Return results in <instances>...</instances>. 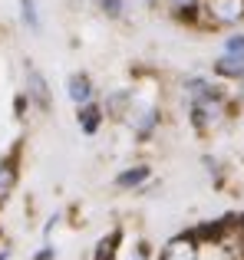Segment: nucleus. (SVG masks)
Segmentation results:
<instances>
[{"mask_svg": "<svg viewBox=\"0 0 244 260\" xmlns=\"http://www.w3.org/2000/svg\"><path fill=\"white\" fill-rule=\"evenodd\" d=\"M225 50H228V53H244V33H234V37L228 40Z\"/></svg>", "mask_w": 244, "mask_h": 260, "instance_id": "13", "label": "nucleus"}, {"mask_svg": "<svg viewBox=\"0 0 244 260\" xmlns=\"http://www.w3.org/2000/svg\"><path fill=\"white\" fill-rule=\"evenodd\" d=\"M26 95H30L40 109H50V89H46V79L40 76L33 66H26Z\"/></svg>", "mask_w": 244, "mask_h": 260, "instance_id": "4", "label": "nucleus"}, {"mask_svg": "<svg viewBox=\"0 0 244 260\" xmlns=\"http://www.w3.org/2000/svg\"><path fill=\"white\" fill-rule=\"evenodd\" d=\"M70 99L76 102V106H83V102H89L93 99V83H89V76H83V73H79V76H70Z\"/></svg>", "mask_w": 244, "mask_h": 260, "instance_id": "7", "label": "nucleus"}, {"mask_svg": "<svg viewBox=\"0 0 244 260\" xmlns=\"http://www.w3.org/2000/svg\"><path fill=\"white\" fill-rule=\"evenodd\" d=\"M99 122H103V109L96 106V102H83V106H79V125H83V132L86 135H93L99 128Z\"/></svg>", "mask_w": 244, "mask_h": 260, "instance_id": "6", "label": "nucleus"}, {"mask_svg": "<svg viewBox=\"0 0 244 260\" xmlns=\"http://www.w3.org/2000/svg\"><path fill=\"white\" fill-rule=\"evenodd\" d=\"M165 4L172 7L178 17H195V13H198V4H201V0H165Z\"/></svg>", "mask_w": 244, "mask_h": 260, "instance_id": "10", "label": "nucleus"}, {"mask_svg": "<svg viewBox=\"0 0 244 260\" xmlns=\"http://www.w3.org/2000/svg\"><path fill=\"white\" fill-rule=\"evenodd\" d=\"M145 178H148V168L139 165V168H132V172H122L116 178V184H119V188H135V184H142Z\"/></svg>", "mask_w": 244, "mask_h": 260, "instance_id": "9", "label": "nucleus"}, {"mask_svg": "<svg viewBox=\"0 0 244 260\" xmlns=\"http://www.w3.org/2000/svg\"><path fill=\"white\" fill-rule=\"evenodd\" d=\"M159 260H198V244L192 237H175V241L165 244Z\"/></svg>", "mask_w": 244, "mask_h": 260, "instance_id": "3", "label": "nucleus"}, {"mask_svg": "<svg viewBox=\"0 0 244 260\" xmlns=\"http://www.w3.org/2000/svg\"><path fill=\"white\" fill-rule=\"evenodd\" d=\"M13 188H17V168L7 161V165H0V204L13 194Z\"/></svg>", "mask_w": 244, "mask_h": 260, "instance_id": "8", "label": "nucleus"}, {"mask_svg": "<svg viewBox=\"0 0 244 260\" xmlns=\"http://www.w3.org/2000/svg\"><path fill=\"white\" fill-rule=\"evenodd\" d=\"M215 73L218 76H228V79H244V53H228L215 63Z\"/></svg>", "mask_w": 244, "mask_h": 260, "instance_id": "5", "label": "nucleus"}, {"mask_svg": "<svg viewBox=\"0 0 244 260\" xmlns=\"http://www.w3.org/2000/svg\"><path fill=\"white\" fill-rule=\"evenodd\" d=\"M20 7H23V20L30 30H40V17H37V4L33 0H20Z\"/></svg>", "mask_w": 244, "mask_h": 260, "instance_id": "11", "label": "nucleus"}, {"mask_svg": "<svg viewBox=\"0 0 244 260\" xmlns=\"http://www.w3.org/2000/svg\"><path fill=\"white\" fill-rule=\"evenodd\" d=\"M198 13L211 26H234L244 20V0H201Z\"/></svg>", "mask_w": 244, "mask_h": 260, "instance_id": "2", "label": "nucleus"}, {"mask_svg": "<svg viewBox=\"0 0 244 260\" xmlns=\"http://www.w3.org/2000/svg\"><path fill=\"white\" fill-rule=\"evenodd\" d=\"M145 4H148V7H159V0H145Z\"/></svg>", "mask_w": 244, "mask_h": 260, "instance_id": "15", "label": "nucleus"}, {"mask_svg": "<svg viewBox=\"0 0 244 260\" xmlns=\"http://www.w3.org/2000/svg\"><path fill=\"white\" fill-rule=\"evenodd\" d=\"M135 260H145V247H139V250H135Z\"/></svg>", "mask_w": 244, "mask_h": 260, "instance_id": "14", "label": "nucleus"}, {"mask_svg": "<svg viewBox=\"0 0 244 260\" xmlns=\"http://www.w3.org/2000/svg\"><path fill=\"white\" fill-rule=\"evenodd\" d=\"M192 122L198 132H218L228 122V102L218 92L192 95Z\"/></svg>", "mask_w": 244, "mask_h": 260, "instance_id": "1", "label": "nucleus"}, {"mask_svg": "<svg viewBox=\"0 0 244 260\" xmlns=\"http://www.w3.org/2000/svg\"><path fill=\"white\" fill-rule=\"evenodd\" d=\"M103 10L109 13V17H122V10H126V0H103Z\"/></svg>", "mask_w": 244, "mask_h": 260, "instance_id": "12", "label": "nucleus"}]
</instances>
